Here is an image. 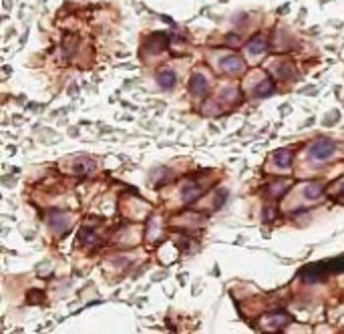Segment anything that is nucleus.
Segmentation results:
<instances>
[{
  "label": "nucleus",
  "instance_id": "obj_1",
  "mask_svg": "<svg viewBox=\"0 0 344 334\" xmlns=\"http://www.w3.org/2000/svg\"><path fill=\"white\" fill-rule=\"evenodd\" d=\"M340 272H344V254L338 256V258H332V260H324V262L310 264V266H306V268L300 272V276H302L304 282L314 284V282L326 280L328 276L340 274Z\"/></svg>",
  "mask_w": 344,
  "mask_h": 334
},
{
  "label": "nucleus",
  "instance_id": "obj_2",
  "mask_svg": "<svg viewBox=\"0 0 344 334\" xmlns=\"http://www.w3.org/2000/svg\"><path fill=\"white\" fill-rule=\"evenodd\" d=\"M334 153H336V143L332 139H328V137H318L308 147V157L312 161H320V163L334 157Z\"/></svg>",
  "mask_w": 344,
  "mask_h": 334
},
{
  "label": "nucleus",
  "instance_id": "obj_3",
  "mask_svg": "<svg viewBox=\"0 0 344 334\" xmlns=\"http://www.w3.org/2000/svg\"><path fill=\"white\" fill-rule=\"evenodd\" d=\"M220 69L224 73H228V75H240L246 69V61L242 57H238V55H228V57H224L220 61Z\"/></svg>",
  "mask_w": 344,
  "mask_h": 334
},
{
  "label": "nucleus",
  "instance_id": "obj_4",
  "mask_svg": "<svg viewBox=\"0 0 344 334\" xmlns=\"http://www.w3.org/2000/svg\"><path fill=\"white\" fill-rule=\"evenodd\" d=\"M262 322H264V326H268L272 330H282L290 324V316L286 312H268Z\"/></svg>",
  "mask_w": 344,
  "mask_h": 334
},
{
  "label": "nucleus",
  "instance_id": "obj_5",
  "mask_svg": "<svg viewBox=\"0 0 344 334\" xmlns=\"http://www.w3.org/2000/svg\"><path fill=\"white\" fill-rule=\"evenodd\" d=\"M208 89H210L208 79H206L202 73H194L192 79H190V91H192V95L198 97V99H200V97H206Z\"/></svg>",
  "mask_w": 344,
  "mask_h": 334
},
{
  "label": "nucleus",
  "instance_id": "obj_6",
  "mask_svg": "<svg viewBox=\"0 0 344 334\" xmlns=\"http://www.w3.org/2000/svg\"><path fill=\"white\" fill-rule=\"evenodd\" d=\"M47 224H49L57 234H67L71 220H69L67 214H63V212H53V214L47 218Z\"/></svg>",
  "mask_w": 344,
  "mask_h": 334
},
{
  "label": "nucleus",
  "instance_id": "obj_7",
  "mask_svg": "<svg viewBox=\"0 0 344 334\" xmlns=\"http://www.w3.org/2000/svg\"><path fill=\"white\" fill-rule=\"evenodd\" d=\"M202 194H204V190H202V186L196 184V182H188V184L182 186V200H184L186 204H192V202L200 200Z\"/></svg>",
  "mask_w": 344,
  "mask_h": 334
},
{
  "label": "nucleus",
  "instance_id": "obj_8",
  "mask_svg": "<svg viewBox=\"0 0 344 334\" xmlns=\"http://www.w3.org/2000/svg\"><path fill=\"white\" fill-rule=\"evenodd\" d=\"M176 81H178V77H176V73L171 69H161L157 73V85L163 91H171V89H174V85H176Z\"/></svg>",
  "mask_w": 344,
  "mask_h": 334
},
{
  "label": "nucleus",
  "instance_id": "obj_9",
  "mask_svg": "<svg viewBox=\"0 0 344 334\" xmlns=\"http://www.w3.org/2000/svg\"><path fill=\"white\" fill-rule=\"evenodd\" d=\"M272 159H274V165L280 167V170H290L292 167V151L290 149H278Z\"/></svg>",
  "mask_w": 344,
  "mask_h": 334
},
{
  "label": "nucleus",
  "instance_id": "obj_10",
  "mask_svg": "<svg viewBox=\"0 0 344 334\" xmlns=\"http://www.w3.org/2000/svg\"><path fill=\"white\" fill-rule=\"evenodd\" d=\"M322 192H324V188H322V184H318V182H312V184H308V186L302 190L304 200H308V202H316L318 198H322Z\"/></svg>",
  "mask_w": 344,
  "mask_h": 334
},
{
  "label": "nucleus",
  "instance_id": "obj_11",
  "mask_svg": "<svg viewBox=\"0 0 344 334\" xmlns=\"http://www.w3.org/2000/svg\"><path fill=\"white\" fill-rule=\"evenodd\" d=\"M93 170H95V161L89 159V157H83V159H79V161L75 163V174H77V176H87V174H91Z\"/></svg>",
  "mask_w": 344,
  "mask_h": 334
},
{
  "label": "nucleus",
  "instance_id": "obj_12",
  "mask_svg": "<svg viewBox=\"0 0 344 334\" xmlns=\"http://www.w3.org/2000/svg\"><path fill=\"white\" fill-rule=\"evenodd\" d=\"M248 53L250 55H264L266 53V41H264V37H254L250 43H248Z\"/></svg>",
  "mask_w": 344,
  "mask_h": 334
},
{
  "label": "nucleus",
  "instance_id": "obj_13",
  "mask_svg": "<svg viewBox=\"0 0 344 334\" xmlns=\"http://www.w3.org/2000/svg\"><path fill=\"white\" fill-rule=\"evenodd\" d=\"M272 93H274V83L268 81V79L262 81V83L254 89V97H256V99H266V97H270Z\"/></svg>",
  "mask_w": 344,
  "mask_h": 334
},
{
  "label": "nucleus",
  "instance_id": "obj_14",
  "mask_svg": "<svg viewBox=\"0 0 344 334\" xmlns=\"http://www.w3.org/2000/svg\"><path fill=\"white\" fill-rule=\"evenodd\" d=\"M286 190H288V182L286 180H276L274 184H270V196L272 198H282Z\"/></svg>",
  "mask_w": 344,
  "mask_h": 334
},
{
  "label": "nucleus",
  "instance_id": "obj_15",
  "mask_svg": "<svg viewBox=\"0 0 344 334\" xmlns=\"http://www.w3.org/2000/svg\"><path fill=\"white\" fill-rule=\"evenodd\" d=\"M79 240L85 244V246H95L99 240H97V236L93 234V232H89V230H83L81 232V236H79Z\"/></svg>",
  "mask_w": 344,
  "mask_h": 334
},
{
  "label": "nucleus",
  "instance_id": "obj_16",
  "mask_svg": "<svg viewBox=\"0 0 344 334\" xmlns=\"http://www.w3.org/2000/svg\"><path fill=\"white\" fill-rule=\"evenodd\" d=\"M272 71H274V69H272ZM274 75H276L278 79H290V75H292V67L284 63V65H280V69H276V71H274Z\"/></svg>",
  "mask_w": 344,
  "mask_h": 334
},
{
  "label": "nucleus",
  "instance_id": "obj_17",
  "mask_svg": "<svg viewBox=\"0 0 344 334\" xmlns=\"http://www.w3.org/2000/svg\"><path fill=\"white\" fill-rule=\"evenodd\" d=\"M236 97H238V89H236V87H228V89H224V91H222V99L236 101Z\"/></svg>",
  "mask_w": 344,
  "mask_h": 334
},
{
  "label": "nucleus",
  "instance_id": "obj_18",
  "mask_svg": "<svg viewBox=\"0 0 344 334\" xmlns=\"http://www.w3.org/2000/svg\"><path fill=\"white\" fill-rule=\"evenodd\" d=\"M336 115H338V113H336V111H334V113H330V115H328V117H330V119H326V121H324V123H326V125H332V123H334V121H336V119H338V117H336Z\"/></svg>",
  "mask_w": 344,
  "mask_h": 334
},
{
  "label": "nucleus",
  "instance_id": "obj_19",
  "mask_svg": "<svg viewBox=\"0 0 344 334\" xmlns=\"http://www.w3.org/2000/svg\"><path fill=\"white\" fill-rule=\"evenodd\" d=\"M264 220H266V222L272 220V208H266V210H264Z\"/></svg>",
  "mask_w": 344,
  "mask_h": 334
}]
</instances>
